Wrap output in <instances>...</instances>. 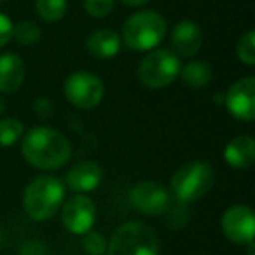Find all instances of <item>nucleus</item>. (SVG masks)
Here are the masks:
<instances>
[{
	"mask_svg": "<svg viewBox=\"0 0 255 255\" xmlns=\"http://www.w3.org/2000/svg\"><path fill=\"white\" fill-rule=\"evenodd\" d=\"M21 255H49V254H47V250L42 247V245L37 243V241H33V243H26L25 245Z\"/></svg>",
	"mask_w": 255,
	"mask_h": 255,
	"instance_id": "393cba45",
	"label": "nucleus"
},
{
	"mask_svg": "<svg viewBox=\"0 0 255 255\" xmlns=\"http://www.w3.org/2000/svg\"><path fill=\"white\" fill-rule=\"evenodd\" d=\"M129 201H131L133 208L138 210L140 213L149 217H157L168 212L171 203V196L157 182H138L133 185L129 191Z\"/></svg>",
	"mask_w": 255,
	"mask_h": 255,
	"instance_id": "6e6552de",
	"label": "nucleus"
},
{
	"mask_svg": "<svg viewBox=\"0 0 255 255\" xmlns=\"http://www.w3.org/2000/svg\"><path fill=\"white\" fill-rule=\"evenodd\" d=\"M171 51L178 58H192L203 46V32L194 21L184 19L171 32Z\"/></svg>",
	"mask_w": 255,
	"mask_h": 255,
	"instance_id": "f8f14e48",
	"label": "nucleus"
},
{
	"mask_svg": "<svg viewBox=\"0 0 255 255\" xmlns=\"http://www.w3.org/2000/svg\"><path fill=\"white\" fill-rule=\"evenodd\" d=\"M4 109H5V103L2 102V100H0V112H2V110H4Z\"/></svg>",
	"mask_w": 255,
	"mask_h": 255,
	"instance_id": "bb28decb",
	"label": "nucleus"
},
{
	"mask_svg": "<svg viewBox=\"0 0 255 255\" xmlns=\"http://www.w3.org/2000/svg\"><path fill=\"white\" fill-rule=\"evenodd\" d=\"M222 233L234 245H252L255 234V217L250 206L234 205L222 215Z\"/></svg>",
	"mask_w": 255,
	"mask_h": 255,
	"instance_id": "1a4fd4ad",
	"label": "nucleus"
},
{
	"mask_svg": "<svg viewBox=\"0 0 255 255\" xmlns=\"http://www.w3.org/2000/svg\"><path fill=\"white\" fill-rule=\"evenodd\" d=\"M25 81V63L14 53L0 54V93L11 95L21 88Z\"/></svg>",
	"mask_w": 255,
	"mask_h": 255,
	"instance_id": "4468645a",
	"label": "nucleus"
},
{
	"mask_svg": "<svg viewBox=\"0 0 255 255\" xmlns=\"http://www.w3.org/2000/svg\"><path fill=\"white\" fill-rule=\"evenodd\" d=\"M12 39L18 40L21 46H32L40 40V28L32 21H19L12 26Z\"/></svg>",
	"mask_w": 255,
	"mask_h": 255,
	"instance_id": "aec40b11",
	"label": "nucleus"
},
{
	"mask_svg": "<svg viewBox=\"0 0 255 255\" xmlns=\"http://www.w3.org/2000/svg\"><path fill=\"white\" fill-rule=\"evenodd\" d=\"M12 21L4 14L0 12V47H4L9 40L12 39Z\"/></svg>",
	"mask_w": 255,
	"mask_h": 255,
	"instance_id": "b1692460",
	"label": "nucleus"
},
{
	"mask_svg": "<svg viewBox=\"0 0 255 255\" xmlns=\"http://www.w3.org/2000/svg\"><path fill=\"white\" fill-rule=\"evenodd\" d=\"M107 255H159V238L143 222L123 224L110 238Z\"/></svg>",
	"mask_w": 255,
	"mask_h": 255,
	"instance_id": "39448f33",
	"label": "nucleus"
},
{
	"mask_svg": "<svg viewBox=\"0 0 255 255\" xmlns=\"http://www.w3.org/2000/svg\"><path fill=\"white\" fill-rule=\"evenodd\" d=\"M226 107L234 119L252 123L255 119V79L243 77L234 82L226 95Z\"/></svg>",
	"mask_w": 255,
	"mask_h": 255,
	"instance_id": "9b49d317",
	"label": "nucleus"
},
{
	"mask_svg": "<svg viewBox=\"0 0 255 255\" xmlns=\"http://www.w3.org/2000/svg\"><path fill=\"white\" fill-rule=\"evenodd\" d=\"M86 49L96 60H110L121 51V37L112 30H96L86 40Z\"/></svg>",
	"mask_w": 255,
	"mask_h": 255,
	"instance_id": "dca6fc26",
	"label": "nucleus"
},
{
	"mask_svg": "<svg viewBox=\"0 0 255 255\" xmlns=\"http://www.w3.org/2000/svg\"><path fill=\"white\" fill-rule=\"evenodd\" d=\"M23 135V123L12 117L0 119V147H11Z\"/></svg>",
	"mask_w": 255,
	"mask_h": 255,
	"instance_id": "6ab92c4d",
	"label": "nucleus"
},
{
	"mask_svg": "<svg viewBox=\"0 0 255 255\" xmlns=\"http://www.w3.org/2000/svg\"><path fill=\"white\" fill-rule=\"evenodd\" d=\"M180 58L170 49H152L138 65V81L149 89L170 86L180 75Z\"/></svg>",
	"mask_w": 255,
	"mask_h": 255,
	"instance_id": "423d86ee",
	"label": "nucleus"
},
{
	"mask_svg": "<svg viewBox=\"0 0 255 255\" xmlns=\"http://www.w3.org/2000/svg\"><path fill=\"white\" fill-rule=\"evenodd\" d=\"M65 185L60 178L42 175L26 185L23 194V208L32 220H47L60 210L65 199Z\"/></svg>",
	"mask_w": 255,
	"mask_h": 255,
	"instance_id": "f03ea898",
	"label": "nucleus"
},
{
	"mask_svg": "<svg viewBox=\"0 0 255 255\" xmlns=\"http://www.w3.org/2000/svg\"><path fill=\"white\" fill-rule=\"evenodd\" d=\"M82 248L88 255H103L107 252V241L103 234L88 231L82 238Z\"/></svg>",
	"mask_w": 255,
	"mask_h": 255,
	"instance_id": "4be33fe9",
	"label": "nucleus"
},
{
	"mask_svg": "<svg viewBox=\"0 0 255 255\" xmlns=\"http://www.w3.org/2000/svg\"><path fill=\"white\" fill-rule=\"evenodd\" d=\"M63 93L72 105L79 109H95L105 95L103 82L95 74L86 70L74 72L63 84Z\"/></svg>",
	"mask_w": 255,
	"mask_h": 255,
	"instance_id": "0eeeda50",
	"label": "nucleus"
},
{
	"mask_svg": "<svg viewBox=\"0 0 255 255\" xmlns=\"http://www.w3.org/2000/svg\"><path fill=\"white\" fill-rule=\"evenodd\" d=\"M96 220V206L88 196L75 194L65 201L61 208V222L72 234H86Z\"/></svg>",
	"mask_w": 255,
	"mask_h": 255,
	"instance_id": "9d476101",
	"label": "nucleus"
},
{
	"mask_svg": "<svg viewBox=\"0 0 255 255\" xmlns=\"http://www.w3.org/2000/svg\"><path fill=\"white\" fill-rule=\"evenodd\" d=\"M224 159L234 170H247L255 159V142L250 135L233 138L224 149Z\"/></svg>",
	"mask_w": 255,
	"mask_h": 255,
	"instance_id": "2eb2a0df",
	"label": "nucleus"
},
{
	"mask_svg": "<svg viewBox=\"0 0 255 255\" xmlns=\"http://www.w3.org/2000/svg\"><path fill=\"white\" fill-rule=\"evenodd\" d=\"M124 5H129V7H140V5L147 4L149 0H121Z\"/></svg>",
	"mask_w": 255,
	"mask_h": 255,
	"instance_id": "a878e982",
	"label": "nucleus"
},
{
	"mask_svg": "<svg viewBox=\"0 0 255 255\" xmlns=\"http://www.w3.org/2000/svg\"><path fill=\"white\" fill-rule=\"evenodd\" d=\"M236 54L240 58L241 63L248 65H255V33L254 30H248L240 40H238L236 46Z\"/></svg>",
	"mask_w": 255,
	"mask_h": 255,
	"instance_id": "412c9836",
	"label": "nucleus"
},
{
	"mask_svg": "<svg viewBox=\"0 0 255 255\" xmlns=\"http://www.w3.org/2000/svg\"><path fill=\"white\" fill-rule=\"evenodd\" d=\"M215 182L213 166L206 161H191L171 177V194L178 203H194L210 192Z\"/></svg>",
	"mask_w": 255,
	"mask_h": 255,
	"instance_id": "7ed1b4c3",
	"label": "nucleus"
},
{
	"mask_svg": "<svg viewBox=\"0 0 255 255\" xmlns=\"http://www.w3.org/2000/svg\"><path fill=\"white\" fill-rule=\"evenodd\" d=\"M23 157L39 170H56L68 163L72 147L67 136L47 126L32 128L21 142Z\"/></svg>",
	"mask_w": 255,
	"mask_h": 255,
	"instance_id": "f257e3e1",
	"label": "nucleus"
},
{
	"mask_svg": "<svg viewBox=\"0 0 255 255\" xmlns=\"http://www.w3.org/2000/svg\"><path fill=\"white\" fill-rule=\"evenodd\" d=\"M166 35V21L157 11H140L126 19L123 40L133 51L157 49Z\"/></svg>",
	"mask_w": 255,
	"mask_h": 255,
	"instance_id": "20e7f679",
	"label": "nucleus"
},
{
	"mask_svg": "<svg viewBox=\"0 0 255 255\" xmlns=\"http://www.w3.org/2000/svg\"><path fill=\"white\" fill-rule=\"evenodd\" d=\"M35 9L44 21H60L67 12V0H35Z\"/></svg>",
	"mask_w": 255,
	"mask_h": 255,
	"instance_id": "a211bd4d",
	"label": "nucleus"
},
{
	"mask_svg": "<svg viewBox=\"0 0 255 255\" xmlns=\"http://www.w3.org/2000/svg\"><path fill=\"white\" fill-rule=\"evenodd\" d=\"M102 168L95 161H81L67 173V184L74 192H91L102 182Z\"/></svg>",
	"mask_w": 255,
	"mask_h": 255,
	"instance_id": "ddd939ff",
	"label": "nucleus"
},
{
	"mask_svg": "<svg viewBox=\"0 0 255 255\" xmlns=\"http://www.w3.org/2000/svg\"><path fill=\"white\" fill-rule=\"evenodd\" d=\"M0 2H2V0H0Z\"/></svg>",
	"mask_w": 255,
	"mask_h": 255,
	"instance_id": "cd10ccee",
	"label": "nucleus"
},
{
	"mask_svg": "<svg viewBox=\"0 0 255 255\" xmlns=\"http://www.w3.org/2000/svg\"><path fill=\"white\" fill-rule=\"evenodd\" d=\"M213 70L206 61L192 60L185 67L180 68V77L189 88L192 89H203L210 84L212 81Z\"/></svg>",
	"mask_w": 255,
	"mask_h": 255,
	"instance_id": "f3484780",
	"label": "nucleus"
},
{
	"mask_svg": "<svg viewBox=\"0 0 255 255\" xmlns=\"http://www.w3.org/2000/svg\"><path fill=\"white\" fill-rule=\"evenodd\" d=\"M84 9L93 18H105L112 12L114 0H84Z\"/></svg>",
	"mask_w": 255,
	"mask_h": 255,
	"instance_id": "5701e85b",
	"label": "nucleus"
}]
</instances>
